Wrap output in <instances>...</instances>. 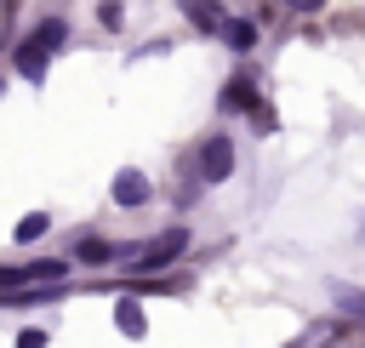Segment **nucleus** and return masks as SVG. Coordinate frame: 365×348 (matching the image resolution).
<instances>
[{
  "label": "nucleus",
  "mask_w": 365,
  "mask_h": 348,
  "mask_svg": "<svg viewBox=\"0 0 365 348\" xmlns=\"http://www.w3.org/2000/svg\"><path fill=\"white\" fill-rule=\"evenodd\" d=\"M222 103H228V108H257V114H262V103H257V86H245V80H234V86L222 91Z\"/></svg>",
  "instance_id": "nucleus-8"
},
{
  "label": "nucleus",
  "mask_w": 365,
  "mask_h": 348,
  "mask_svg": "<svg viewBox=\"0 0 365 348\" xmlns=\"http://www.w3.org/2000/svg\"><path fill=\"white\" fill-rule=\"evenodd\" d=\"M29 40L51 57V51H63V46H68V23H63V17H40V29H34Z\"/></svg>",
  "instance_id": "nucleus-4"
},
{
  "label": "nucleus",
  "mask_w": 365,
  "mask_h": 348,
  "mask_svg": "<svg viewBox=\"0 0 365 348\" xmlns=\"http://www.w3.org/2000/svg\"><path fill=\"white\" fill-rule=\"evenodd\" d=\"M228 46L234 51H251L257 46V23H228Z\"/></svg>",
  "instance_id": "nucleus-10"
},
{
  "label": "nucleus",
  "mask_w": 365,
  "mask_h": 348,
  "mask_svg": "<svg viewBox=\"0 0 365 348\" xmlns=\"http://www.w3.org/2000/svg\"><path fill=\"white\" fill-rule=\"evenodd\" d=\"M336 302H342V314H354V319H365V291H342Z\"/></svg>",
  "instance_id": "nucleus-12"
},
{
  "label": "nucleus",
  "mask_w": 365,
  "mask_h": 348,
  "mask_svg": "<svg viewBox=\"0 0 365 348\" xmlns=\"http://www.w3.org/2000/svg\"><path fill=\"white\" fill-rule=\"evenodd\" d=\"M182 245H188V234L182 228H171V234H160V240H148L137 257H131V268L137 274H154V268H171L177 257H182Z\"/></svg>",
  "instance_id": "nucleus-1"
},
{
  "label": "nucleus",
  "mask_w": 365,
  "mask_h": 348,
  "mask_svg": "<svg viewBox=\"0 0 365 348\" xmlns=\"http://www.w3.org/2000/svg\"><path fill=\"white\" fill-rule=\"evenodd\" d=\"M0 291H29V274L23 268H0Z\"/></svg>",
  "instance_id": "nucleus-13"
},
{
  "label": "nucleus",
  "mask_w": 365,
  "mask_h": 348,
  "mask_svg": "<svg viewBox=\"0 0 365 348\" xmlns=\"http://www.w3.org/2000/svg\"><path fill=\"white\" fill-rule=\"evenodd\" d=\"M46 228H51V217H46V211H29V217L17 222V245H23V240H40Z\"/></svg>",
  "instance_id": "nucleus-9"
},
{
  "label": "nucleus",
  "mask_w": 365,
  "mask_h": 348,
  "mask_svg": "<svg viewBox=\"0 0 365 348\" xmlns=\"http://www.w3.org/2000/svg\"><path fill=\"white\" fill-rule=\"evenodd\" d=\"M188 17H194L200 29H217V23H222V11H217V6H188Z\"/></svg>",
  "instance_id": "nucleus-11"
},
{
  "label": "nucleus",
  "mask_w": 365,
  "mask_h": 348,
  "mask_svg": "<svg viewBox=\"0 0 365 348\" xmlns=\"http://www.w3.org/2000/svg\"><path fill=\"white\" fill-rule=\"evenodd\" d=\"M148 200V177L143 171H120L114 177V205H143Z\"/></svg>",
  "instance_id": "nucleus-5"
},
{
  "label": "nucleus",
  "mask_w": 365,
  "mask_h": 348,
  "mask_svg": "<svg viewBox=\"0 0 365 348\" xmlns=\"http://www.w3.org/2000/svg\"><path fill=\"white\" fill-rule=\"evenodd\" d=\"M74 257H80V262H91V268H103V262H114V245H108V240H80V245H74Z\"/></svg>",
  "instance_id": "nucleus-7"
},
{
  "label": "nucleus",
  "mask_w": 365,
  "mask_h": 348,
  "mask_svg": "<svg viewBox=\"0 0 365 348\" xmlns=\"http://www.w3.org/2000/svg\"><path fill=\"white\" fill-rule=\"evenodd\" d=\"M11 63H17V74H23L29 86H40V80H46V51H40L34 40H23V46L11 51Z\"/></svg>",
  "instance_id": "nucleus-3"
},
{
  "label": "nucleus",
  "mask_w": 365,
  "mask_h": 348,
  "mask_svg": "<svg viewBox=\"0 0 365 348\" xmlns=\"http://www.w3.org/2000/svg\"><path fill=\"white\" fill-rule=\"evenodd\" d=\"M17 348H46V331H17Z\"/></svg>",
  "instance_id": "nucleus-14"
},
{
  "label": "nucleus",
  "mask_w": 365,
  "mask_h": 348,
  "mask_svg": "<svg viewBox=\"0 0 365 348\" xmlns=\"http://www.w3.org/2000/svg\"><path fill=\"white\" fill-rule=\"evenodd\" d=\"M114 325H120L125 337H143V331H148V319H143V308H137L131 297H114Z\"/></svg>",
  "instance_id": "nucleus-6"
},
{
  "label": "nucleus",
  "mask_w": 365,
  "mask_h": 348,
  "mask_svg": "<svg viewBox=\"0 0 365 348\" xmlns=\"http://www.w3.org/2000/svg\"><path fill=\"white\" fill-rule=\"evenodd\" d=\"M228 171H234V143H228V137H211V143L200 148V177H205V183H222Z\"/></svg>",
  "instance_id": "nucleus-2"
}]
</instances>
